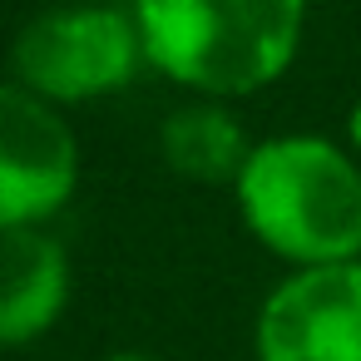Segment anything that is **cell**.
<instances>
[{"label":"cell","mask_w":361,"mask_h":361,"mask_svg":"<svg viewBox=\"0 0 361 361\" xmlns=\"http://www.w3.org/2000/svg\"><path fill=\"white\" fill-rule=\"evenodd\" d=\"M104 361H149V356H134V351H119V356H104Z\"/></svg>","instance_id":"cell-9"},{"label":"cell","mask_w":361,"mask_h":361,"mask_svg":"<svg viewBox=\"0 0 361 361\" xmlns=\"http://www.w3.org/2000/svg\"><path fill=\"white\" fill-rule=\"evenodd\" d=\"M257 361H361V262L292 272L257 312Z\"/></svg>","instance_id":"cell-5"},{"label":"cell","mask_w":361,"mask_h":361,"mask_svg":"<svg viewBox=\"0 0 361 361\" xmlns=\"http://www.w3.org/2000/svg\"><path fill=\"white\" fill-rule=\"evenodd\" d=\"M238 208L262 247L287 262L326 267L361 252V169L317 134H282L252 144Z\"/></svg>","instance_id":"cell-2"},{"label":"cell","mask_w":361,"mask_h":361,"mask_svg":"<svg viewBox=\"0 0 361 361\" xmlns=\"http://www.w3.org/2000/svg\"><path fill=\"white\" fill-rule=\"evenodd\" d=\"M16 85L50 104L99 99L124 90L144 65V35L134 11L119 6H60L35 16L11 45Z\"/></svg>","instance_id":"cell-3"},{"label":"cell","mask_w":361,"mask_h":361,"mask_svg":"<svg viewBox=\"0 0 361 361\" xmlns=\"http://www.w3.org/2000/svg\"><path fill=\"white\" fill-rule=\"evenodd\" d=\"M80 183V144L70 119L30 94L0 85V228H40Z\"/></svg>","instance_id":"cell-4"},{"label":"cell","mask_w":361,"mask_h":361,"mask_svg":"<svg viewBox=\"0 0 361 361\" xmlns=\"http://www.w3.org/2000/svg\"><path fill=\"white\" fill-rule=\"evenodd\" d=\"M144 60L183 90L233 99L272 85L302 40V0H134Z\"/></svg>","instance_id":"cell-1"},{"label":"cell","mask_w":361,"mask_h":361,"mask_svg":"<svg viewBox=\"0 0 361 361\" xmlns=\"http://www.w3.org/2000/svg\"><path fill=\"white\" fill-rule=\"evenodd\" d=\"M159 154H164V164L178 178L218 188V183H238L243 178V169L252 159V144H247L243 124L223 104L198 99V104H183V109H173L164 119Z\"/></svg>","instance_id":"cell-7"},{"label":"cell","mask_w":361,"mask_h":361,"mask_svg":"<svg viewBox=\"0 0 361 361\" xmlns=\"http://www.w3.org/2000/svg\"><path fill=\"white\" fill-rule=\"evenodd\" d=\"M346 134H351V149L361 154V99H356V109H351V119H346Z\"/></svg>","instance_id":"cell-8"},{"label":"cell","mask_w":361,"mask_h":361,"mask_svg":"<svg viewBox=\"0 0 361 361\" xmlns=\"http://www.w3.org/2000/svg\"><path fill=\"white\" fill-rule=\"evenodd\" d=\"M70 302V257L40 228H0V346L45 336Z\"/></svg>","instance_id":"cell-6"},{"label":"cell","mask_w":361,"mask_h":361,"mask_svg":"<svg viewBox=\"0 0 361 361\" xmlns=\"http://www.w3.org/2000/svg\"><path fill=\"white\" fill-rule=\"evenodd\" d=\"M99 6H119V0H99Z\"/></svg>","instance_id":"cell-10"}]
</instances>
